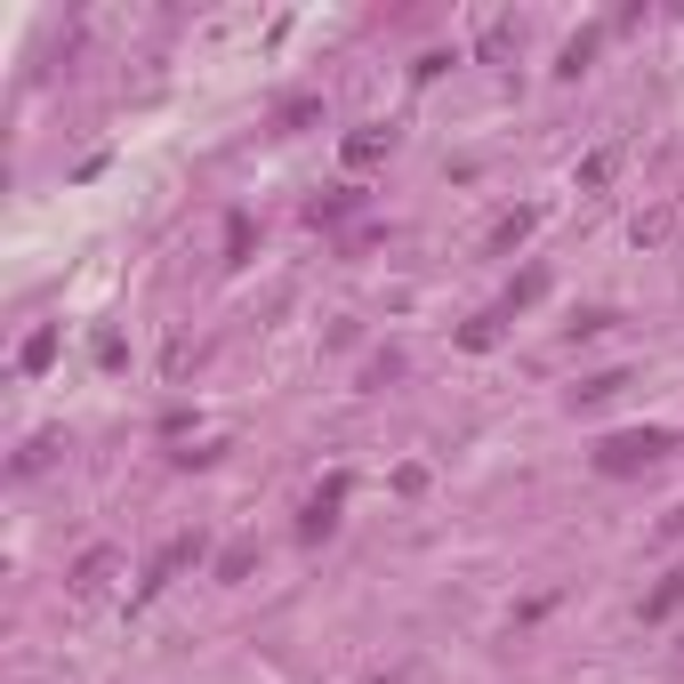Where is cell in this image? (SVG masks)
<instances>
[{"mask_svg":"<svg viewBox=\"0 0 684 684\" xmlns=\"http://www.w3.org/2000/svg\"><path fill=\"white\" fill-rule=\"evenodd\" d=\"M676 452V435L668 427H621V435H604L596 443V475H636V467H661Z\"/></svg>","mask_w":684,"mask_h":684,"instance_id":"1","label":"cell"},{"mask_svg":"<svg viewBox=\"0 0 684 684\" xmlns=\"http://www.w3.org/2000/svg\"><path fill=\"white\" fill-rule=\"evenodd\" d=\"M363 684H403V676H363Z\"/></svg>","mask_w":684,"mask_h":684,"instance_id":"21","label":"cell"},{"mask_svg":"<svg viewBox=\"0 0 684 684\" xmlns=\"http://www.w3.org/2000/svg\"><path fill=\"white\" fill-rule=\"evenodd\" d=\"M17 363H24V370H49V363H57V330H32Z\"/></svg>","mask_w":684,"mask_h":684,"instance_id":"15","label":"cell"},{"mask_svg":"<svg viewBox=\"0 0 684 684\" xmlns=\"http://www.w3.org/2000/svg\"><path fill=\"white\" fill-rule=\"evenodd\" d=\"M621 387H628V370H596V379H579V387H572V410H596V403H612Z\"/></svg>","mask_w":684,"mask_h":684,"instance_id":"7","label":"cell"},{"mask_svg":"<svg viewBox=\"0 0 684 684\" xmlns=\"http://www.w3.org/2000/svg\"><path fill=\"white\" fill-rule=\"evenodd\" d=\"M661 532H668V539H684V507H668V524H661Z\"/></svg>","mask_w":684,"mask_h":684,"instance_id":"20","label":"cell"},{"mask_svg":"<svg viewBox=\"0 0 684 684\" xmlns=\"http://www.w3.org/2000/svg\"><path fill=\"white\" fill-rule=\"evenodd\" d=\"M532 226H539V210H516V218H499V226H492V250H516Z\"/></svg>","mask_w":684,"mask_h":684,"instance_id":"13","label":"cell"},{"mask_svg":"<svg viewBox=\"0 0 684 684\" xmlns=\"http://www.w3.org/2000/svg\"><path fill=\"white\" fill-rule=\"evenodd\" d=\"M387 379H403V355H395V347L363 363V387H387Z\"/></svg>","mask_w":684,"mask_h":684,"instance_id":"18","label":"cell"},{"mask_svg":"<svg viewBox=\"0 0 684 684\" xmlns=\"http://www.w3.org/2000/svg\"><path fill=\"white\" fill-rule=\"evenodd\" d=\"M363 210V186H330L323 201H306V218H315V226H338V218H355Z\"/></svg>","mask_w":684,"mask_h":684,"instance_id":"4","label":"cell"},{"mask_svg":"<svg viewBox=\"0 0 684 684\" xmlns=\"http://www.w3.org/2000/svg\"><path fill=\"white\" fill-rule=\"evenodd\" d=\"M106 579H113V547H89V556L73 564V596H97Z\"/></svg>","mask_w":684,"mask_h":684,"instance_id":"6","label":"cell"},{"mask_svg":"<svg viewBox=\"0 0 684 684\" xmlns=\"http://www.w3.org/2000/svg\"><path fill=\"white\" fill-rule=\"evenodd\" d=\"M178 467H210V459H226V443H194V452H169Z\"/></svg>","mask_w":684,"mask_h":684,"instance_id":"19","label":"cell"},{"mask_svg":"<svg viewBox=\"0 0 684 684\" xmlns=\"http://www.w3.org/2000/svg\"><path fill=\"white\" fill-rule=\"evenodd\" d=\"M347 492H355V475H347V467L323 475V492L306 499V516H298V539H330V532H338V507H347Z\"/></svg>","mask_w":684,"mask_h":684,"instance_id":"3","label":"cell"},{"mask_svg":"<svg viewBox=\"0 0 684 684\" xmlns=\"http://www.w3.org/2000/svg\"><path fill=\"white\" fill-rule=\"evenodd\" d=\"M588 57H596V32H572L564 57H556V73H564V81H579V73H588Z\"/></svg>","mask_w":684,"mask_h":684,"instance_id":"10","label":"cell"},{"mask_svg":"<svg viewBox=\"0 0 684 684\" xmlns=\"http://www.w3.org/2000/svg\"><path fill=\"white\" fill-rule=\"evenodd\" d=\"M186 564H201V532H178V539H161L153 547V564H146V579H137V604H153L169 579H178Z\"/></svg>","mask_w":684,"mask_h":684,"instance_id":"2","label":"cell"},{"mask_svg":"<svg viewBox=\"0 0 684 684\" xmlns=\"http://www.w3.org/2000/svg\"><path fill=\"white\" fill-rule=\"evenodd\" d=\"M499 323H507V315H475V323L459 330V347H467V355H484V347H499Z\"/></svg>","mask_w":684,"mask_h":684,"instance_id":"12","label":"cell"},{"mask_svg":"<svg viewBox=\"0 0 684 684\" xmlns=\"http://www.w3.org/2000/svg\"><path fill=\"white\" fill-rule=\"evenodd\" d=\"M250 572H258V539H234L218 556V579H250Z\"/></svg>","mask_w":684,"mask_h":684,"instance_id":"11","label":"cell"},{"mask_svg":"<svg viewBox=\"0 0 684 684\" xmlns=\"http://www.w3.org/2000/svg\"><path fill=\"white\" fill-rule=\"evenodd\" d=\"M242 258H250V218L234 210V218H226V266H242Z\"/></svg>","mask_w":684,"mask_h":684,"instance_id":"16","label":"cell"},{"mask_svg":"<svg viewBox=\"0 0 684 684\" xmlns=\"http://www.w3.org/2000/svg\"><path fill=\"white\" fill-rule=\"evenodd\" d=\"M676 604H684V564H676L668 579H661V588H653V596H644V621H668V612H676Z\"/></svg>","mask_w":684,"mask_h":684,"instance_id":"9","label":"cell"},{"mask_svg":"<svg viewBox=\"0 0 684 684\" xmlns=\"http://www.w3.org/2000/svg\"><path fill=\"white\" fill-rule=\"evenodd\" d=\"M612 169H621V146L588 153V161H579V194H604V186H612Z\"/></svg>","mask_w":684,"mask_h":684,"instance_id":"8","label":"cell"},{"mask_svg":"<svg viewBox=\"0 0 684 684\" xmlns=\"http://www.w3.org/2000/svg\"><path fill=\"white\" fill-rule=\"evenodd\" d=\"M539 290H547V274H539V266H532V274H516V290H507V306H499V315H516V306H532Z\"/></svg>","mask_w":684,"mask_h":684,"instance_id":"17","label":"cell"},{"mask_svg":"<svg viewBox=\"0 0 684 684\" xmlns=\"http://www.w3.org/2000/svg\"><path fill=\"white\" fill-rule=\"evenodd\" d=\"M274 121H282V129H315V121H323V97H290Z\"/></svg>","mask_w":684,"mask_h":684,"instance_id":"14","label":"cell"},{"mask_svg":"<svg viewBox=\"0 0 684 684\" xmlns=\"http://www.w3.org/2000/svg\"><path fill=\"white\" fill-rule=\"evenodd\" d=\"M387 153H395V129H379V121H370V129H355V137H347V161H355V169H370V161H387Z\"/></svg>","mask_w":684,"mask_h":684,"instance_id":"5","label":"cell"}]
</instances>
